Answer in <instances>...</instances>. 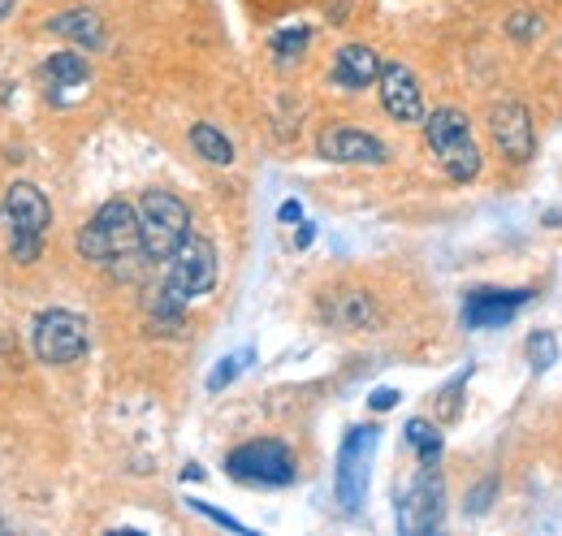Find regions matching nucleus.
Masks as SVG:
<instances>
[{"instance_id": "f257e3e1", "label": "nucleus", "mask_w": 562, "mask_h": 536, "mask_svg": "<svg viewBox=\"0 0 562 536\" xmlns=\"http://www.w3.org/2000/svg\"><path fill=\"white\" fill-rule=\"evenodd\" d=\"M212 286H216V247H212L204 234H187L182 247L165 260L160 286L151 290V303H147L151 325H169V330H178L187 303H195V299L212 294Z\"/></svg>"}, {"instance_id": "f03ea898", "label": "nucleus", "mask_w": 562, "mask_h": 536, "mask_svg": "<svg viewBox=\"0 0 562 536\" xmlns=\"http://www.w3.org/2000/svg\"><path fill=\"white\" fill-rule=\"evenodd\" d=\"M78 256L95 268H113L117 277H131L135 260L143 256V234H139V208L126 200H109L91 212V221L78 230Z\"/></svg>"}, {"instance_id": "7ed1b4c3", "label": "nucleus", "mask_w": 562, "mask_h": 536, "mask_svg": "<svg viewBox=\"0 0 562 536\" xmlns=\"http://www.w3.org/2000/svg\"><path fill=\"white\" fill-rule=\"evenodd\" d=\"M0 225H4L9 260L22 268L35 265L44 252V238L53 230V203L35 182H9V191L0 200Z\"/></svg>"}, {"instance_id": "20e7f679", "label": "nucleus", "mask_w": 562, "mask_h": 536, "mask_svg": "<svg viewBox=\"0 0 562 536\" xmlns=\"http://www.w3.org/2000/svg\"><path fill=\"white\" fill-rule=\"evenodd\" d=\"M424 143H428L432 160L446 169V178H454V182H472L481 174V165H485L481 160V143L468 126V118L459 109H450V104L424 113Z\"/></svg>"}, {"instance_id": "39448f33", "label": "nucleus", "mask_w": 562, "mask_h": 536, "mask_svg": "<svg viewBox=\"0 0 562 536\" xmlns=\"http://www.w3.org/2000/svg\"><path fill=\"white\" fill-rule=\"evenodd\" d=\"M139 234H143V256L147 260H156V265L169 260L182 247V238L191 234V208L178 200L173 191H160V187L143 191Z\"/></svg>"}, {"instance_id": "423d86ee", "label": "nucleus", "mask_w": 562, "mask_h": 536, "mask_svg": "<svg viewBox=\"0 0 562 536\" xmlns=\"http://www.w3.org/2000/svg\"><path fill=\"white\" fill-rule=\"evenodd\" d=\"M31 346H35V359L40 364H53V368H66V364H78L91 346V334H87V321L70 312V308H48L31 321Z\"/></svg>"}, {"instance_id": "0eeeda50", "label": "nucleus", "mask_w": 562, "mask_h": 536, "mask_svg": "<svg viewBox=\"0 0 562 536\" xmlns=\"http://www.w3.org/2000/svg\"><path fill=\"white\" fill-rule=\"evenodd\" d=\"M225 471H229L234 480L260 484V489H285V484H294V476H299L290 446L278 442V437H260V442H247V446L229 450V455H225Z\"/></svg>"}, {"instance_id": "6e6552de", "label": "nucleus", "mask_w": 562, "mask_h": 536, "mask_svg": "<svg viewBox=\"0 0 562 536\" xmlns=\"http://www.w3.org/2000/svg\"><path fill=\"white\" fill-rule=\"evenodd\" d=\"M381 433L372 424H359L347 433L342 450H338V471H334V493L342 502V511H359L368 498V476H372V455H376Z\"/></svg>"}, {"instance_id": "1a4fd4ad", "label": "nucleus", "mask_w": 562, "mask_h": 536, "mask_svg": "<svg viewBox=\"0 0 562 536\" xmlns=\"http://www.w3.org/2000/svg\"><path fill=\"white\" fill-rule=\"evenodd\" d=\"M441 498H446V489H441L437 464H420L416 480L398 493V528L403 533H432L441 524V511H446Z\"/></svg>"}, {"instance_id": "9d476101", "label": "nucleus", "mask_w": 562, "mask_h": 536, "mask_svg": "<svg viewBox=\"0 0 562 536\" xmlns=\"http://www.w3.org/2000/svg\"><path fill=\"white\" fill-rule=\"evenodd\" d=\"M490 134L493 147L502 152V160L510 165H528L537 152V131H532V113L519 100H502L490 113Z\"/></svg>"}, {"instance_id": "9b49d317", "label": "nucleus", "mask_w": 562, "mask_h": 536, "mask_svg": "<svg viewBox=\"0 0 562 536\" xmlns=\"http://www.w3.org/2000/svg\"><path fill=\"white\" fill-rule=\"evenodd\" d=\"M376 91H381V109L403 122V126H424V91L416 82V74L403 66V62H385L381 78H376Z\"/></svg>"}, {"instance_id": "f8f14e48", "label": "nucleus", "mask_w": 562, "mask_h": 536, "mask_svg": "<svg viewBox=\"0 0 562 536\" xmlns=\"http://www.w3.org/2000/svg\"><path fill=\"white\" fill-rule=\"evenodd\" d=\"M316 152L321 160L329 165H385L390 160V147L368 131H355V126H334L316 138Z\"/></svg>"}, {"instance_id": "ddd939ff", "label": "nucleus", "mask_w": 562, "mask_h": 536, "mask_svg": "<svg viewBox=\"0 0 562 536\" xmlns=\"http://www.w3.org/2000/svg\"><path fill=\"white\" fill-rule=\"evenodd\" d=\"M528 299H532V290H472L468 303H463V325H468V330H497V325H506Z\"/></svg>"}, {"instance_id": "4468645a", "label": "nucleus", "mask_w": 562, "mask_h": 536, "mask_svg": "<svg viewBox=\"0 0 562 536\" xmlns=\"http://www.w3.org/2000/svg\"><path fill=\"white\" fill-rule=\"evenodd\" d=\"M381 66L385 62L376 57V48H368V44H342L338 57H334V66H329V82L338 91H363V87H372L381 78Z\"/></svg>"}, {"instance_id": "2eb2a0df", "label": "nucleus", "mask_w": 562, "mask_h": 536, "mask_svg": "<svg viewBox=\"0 0 562 536\" xmlns=\"http://www.w3.org/2000/svg\"><path fill=\"white\" fill-rule=\"evenodd\" d=\"M40 78L48 87V96L57 104H66V96H82L87 82H91V66L82 53H53L44 66H40Z\"/></svg>"}, {"instance_id": "dca6fc26", "label": "nucleus", "mask_w": 562, "mask_h": 536, "mask_svg": "<svg viewBox=\"0 0 562 536\" xmlns=\"http://www.w3.org/2000/svg\"><path fill=\"white\" fill-rule=\"evenodd\" d=\"M44 31L57 35V40H70L74 48H82V53H95L104 44V26H100V18L91 9H66V13L48 18Z\"/></svg>"}, {"instance_id": "f3484780", "label": "nucleus", "mask_w": 562, "mask_h": 536, "mask_svg": "<svg viewBox=\"0 0 562 536\" xmlns=\"http://www.w3.org/2000/svg\"><path fill=\"white\" fill-rule=\"evenodd\" d=\"M325 316H329L338 330H347V334L372 330V325L381 321V312L372 308V299H368L363 290H342V294H334V299L325 303Z\"/></svg>"}, {"instance_id": "a211bd4d", "label": "nucleus", "mask_w": 562, "mask_h": 536, "mask_svg": "<svg viewBox=\"0 0 562 536\" xmlns=\"http://www.w3.org/2000/svg\"><path fill=\"white\" fill-rule=\"evenodd\" d=\"M191 147H195V156H204L209 165H221V169L234 165V143L216 131L212 122H195V126H191Z\"/></svg>"}, {"instance_id": "6ab92c4d", "label": "nucleus", "mask_w": 562, "mask_h": 536, "mask_svg": "<svg viewBox=\"0 0 562 536\" xmlns=\"http://www.w3.org/2000/svg\"><path fill=\"white\" fill-rule=\"evenodd\" d=\"M407 446L420 455V464H437L441 459V433L428 420H407Z\"/></svg>"}, {"instance_id": "aec40b11", "label": "nucleus", "mask_w": 562, "mask_h": 536, "mask_svg": "<svg viewBox=\"0 0 562 536\" xmlns=\"http://www.w3.org/2000/svg\"><path fill=\"white\" fill-rule=\"evenodd\" d=\"M307 44H312V31H307V26H285V31L273 35V57H278L281 66H290V62L303 57Z\"/></svg>"}, {"instance_id": "412c9836", "label": "nucleus", "mask_w": 562, "mask_h": 536, "mask_svg": "<svg viewBox=\"0 0 562 536\" xmlns=\"http://www.w3.org/2000/svg\"><path fill=\"white\" fill-rule=\"evenodd\" d=\"M554 359H559V337H554V334H532V337H528V364H532V372L554 368Z\"/></svg>"}, {"instance_id": "4be33fe9", "label": "nucleus", "mask_w": 562, "mask_h": 536, "mask_svg": "<svg viewBox=\"0 0 562 536\" xmlns=\"http://www.w3.org/2000/svg\"><path fill=\"white\" fill-rule=\"evenodd\" d=\"M251 359V350H243V355H225L216 368H212V377H209V394H221L238 372H243V364Z\"/></svg>"}, {"instance_id": "5701e85b", "label": "nucleus", "mask_w": 562, "mask_h": 536, "mask_svg": "<svg viewBox=\"0 0 562 536\" xmlns=\"http://www.w3.org/2000/svg\"><path fill=\"white\" fill-rule=\"evenodd\" d=\"M493 493H497V480H493V476H485L476 489H468V502H463V511H468V515H485V511L493 506Z\"/></svg>"}, {"instance_id": "b1692460", "label": "nucleus", "mask_w": 562, "mask_h": 536, "mask_svg": "<svg viewBox=\"0 0 562 536\" xmlns=\"http://www.w3.org/2000/svg\"><path fill=\"white\" fill-rule=\"evenodd\" d=\"M191 511H200L204 520H212V524H221V528H229V533H247V524H238L234 515H225V511H216V506H209V502H200V498L191 502Z\"/></svg>"}, {"instance_id": "393cba45", "label": "nucleus", "mask_w": 562, "mask_h": 536, "mask_svg": "<svg viewBox=\"0 0 562 536\" xmlns=\"http://www.w3.org/2000/svg\"><path fill=\"white\" fill-rule=\"evenodd\" d=\"M537 31H541V18H537V13H515V18H510V35L528 40V35H537Z\"/></svg>"}, {"instance_id": "a878e982", "label": "nucleus", "mask_w": 562, "mask_h": 536, "mask_svg": "<svg viewBox=\"0 0 562 536\" xmlns=\"http://www.w3.org/2000/svg\"><path fill=\"white\" fill-rule=\"evenodd\" d=\"M398 399H403L398 390H385V386H381V390H372V399H368V406H372V411H390V406H394Z\"/></svg>"}, {"instance_id": "bb28decb", "label": "nucleus", "mask_w": 562, "mask_h": 536, "mask_svg": "<svg viewBox=\"0 0 562 536\" xmlns=\"http://www.w3.org/2000/svg\"><path fill=\"white\" fill-rule=\"evenodd\" d=\"M278 216H281V221H285V225H290V221H299V216H303V208H299V203H294V200H285V203H281V208H278Z\"/></svg>"}, {"instance_id": "cd10ccee", "label": "nucleus", "mask_w": 562, "mask_h": 536, "mask_svg": "<svg viewBox=\"0 0 562 536\" xmlns=\"http://www.w3.org/2000/svg\"><path fill=\"white\" fill-rule=\"evenodd\" d=\"M13 9H18V0H0V22H4V18L13 13Z\"/></svg>"}, {"instance_id": "c85d7f7f", "label": "nucleus", "mask_w": 562, "mask_h": 536, "mask_svg": "<svg viewBox=\"0 0 562 536\" xmlns=\"http://www.w3.org/2000/svg\"><path fill=\"white\" fill-rule=\"evenodd\" d=\"M0 533H9V524H4V520H0Z\"/></svg>"}]
</instances>
